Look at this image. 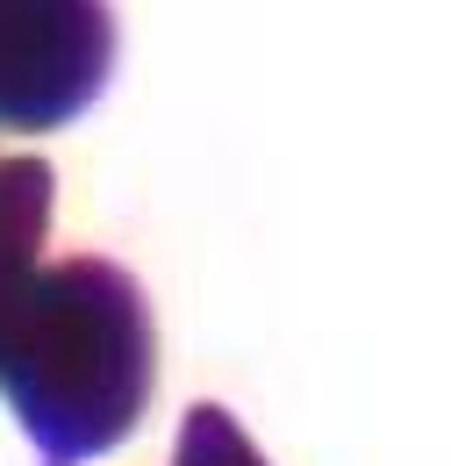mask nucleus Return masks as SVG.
Listing matches in <instances>:
<instances>
[{
	"instance_id": "1",
	"label": "nucleus",
	"mask_w": 451,
	"mask_h": 466,
	"mask_svg": "<svg viewBox=\"0 0 451 466\" xmlns=\"http://www.w3.org/2000/svg\"><path fill=\"white\" fill-rule=\"evenodd\" d=\"M0 388L51 460H94L151 402V309L108 258L15 273L0 294Z\"/></svg>"
},
{
	"instance_id": "2",
	"label": "nucleus",
	"mask_w": 451,
	"mask_h": 466,
	"mask_svg": "<svg viewBox=\"0 0 451 466\" xmlns=\"http://www.w3.org/2000/svg\"><path fill=\"white\" fill-rule=\"evenodd\" d=\"M108 51L101 0H0V122L51 129L79 116L108 79Z\"/></svg>"
},
{
	"instance_id": "3",
	"label": "nucleus",
	"mask_w": 451,
	"mask_h": 466,
	"mask_svg": "<svg viewBox=\"0 0 451 466\" xmlns=\"http://www.w3.org/2000/svg\"><path fill=\"white\" fill-rule=\"evenodd\" d=\"M172 466H266L251 452V438L229 423L223 409H194L186 416V438H179V460Z\"/></svg>"
}]
</instances>
